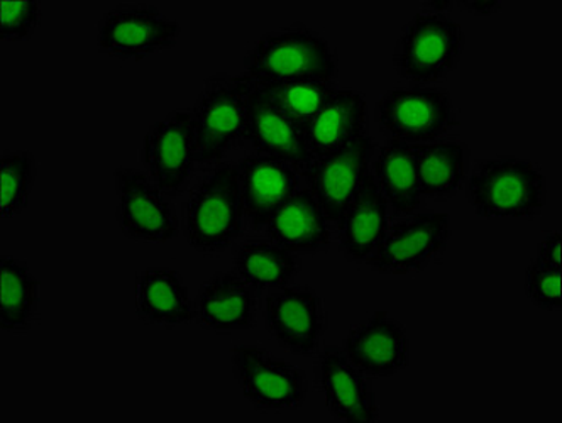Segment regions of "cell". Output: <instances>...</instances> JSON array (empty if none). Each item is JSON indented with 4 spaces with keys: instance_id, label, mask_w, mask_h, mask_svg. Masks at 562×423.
Returning <instances> with one entry per match:
<instances>
[{
    "instance_id": "6da1fadb",
    "label": "cell",
    "mask_w": 562,
    "mask_h": 423,
    "mask_svg": "<svg viewBox=\"0 0 562 423\" xmlns=\"http://www.w3.org/2000/svg\"><path fill=\"white\" fill-rule=\"evenodd\" d=\"M245 73L255 83H334L339 75V58L323 34L295 23L265 34L246 55Z\"/></svg>"
},
{
    "instance_id": "7a4b0ae2",
    "label": "cell",
    "mask_w": 562,
    "mask_h": 423,
    "mask_svg": "<svg viewBox=\"0 0 562 423\" xmlns=\"http://www.w3.org/2000/svg\"><path fill=\"white\" fill-rule=\"evenodd\" d=\"M467 197L485 219L532 220L544 210V175L524 158L480 160L467 179Z\"/></svg>"
},
{
    "instance_id": "3957f363",
    "label": "cell",
    "mask_w": 562,
    "mask_h": 423,
    "mask_svg": "<svg viewBox=\"0 0 562 423\" xmlns=\"http://www.w3.org/2000/svg\"><path fill=\"white\" fill-rule=\"evenodd\" d=\"M245 219L239 170L231 161L215 164L183 205V232L199 253L226 251L243 232Z\"/></svg>"
},
{
    "instance_id": "277c9868",
    "label": "cell",
    "mask_w": 562,
    "mask_h": 423,
    "mask_svg": "<svg viewBox=\"0 0 562 423\" xmlns=\"http://www.w3.org/2000/svg\"><path fill=\"white\" fill-rule=\"evenodd\" d=\"M255 82L248 75H214L200 92L192 114L195 121L196 164L207 167L245 142L249 99Z\"/></svg>"
},
{
    "instance_id": "5b68a950",
    "label": "cell",
    "mask_w": 562,
    "mask_h": 423,
    "mask_svg": "<svg viewBox=\"0 0 562 423\" xmlns=\"http://www.w3.org/2000/svg\"><path fill=\"white\" fill-rule=\"evenodd\" d=\"M467 36L461 24L446 14H417L402 30L393 67L414 85H430L446 79L461 61Z\"/></svg>"
},
{
    "instance_id": "8992f818",
    "label": "cell",
    "mask_w": 562,
    "mask_h": 423,
    "mask_svg": "<svg viewBox=\"0 0 562 423\" xmlns=\"http://www.w3.org/2000/svg\"><path fill=\"white\" fill-rule=\"evenodd\" d=\"M376 121L389 139L407 145L439 141L458 126L448 90L434 85L396 87L380 99Z\"/></svg>"
},
{
    "instance_id": "52a82bcc",
    "label": "cell",
    "mask_w": 562,
    "mask_h": 423,
    "mask_svg": "<svg viewBox=\"0 0 562 423\" xmlns=\"http://www.w3.org/2000/svg\"><path fill=\"white\" fill-rule=\"evenodd\" d=\"M231 364L243 397L256 409L280 412L304 405L307 376L289 361L259 345H236Z\"/></svg>"
},
{
    "instance_id": "ba28073f",
    "label": "cell",
    "mask_w": 562,
    "mask_h": 423,
    "mask_svg": "<svg viewBox=\"0 0 562 423\" xmlns=\"http://www.w3.org/2000/svg\"><path fill=\"white\" fill-rule=\"evenodd\" d=\"M182 27L151 4H119L97 24V48L119 60H143L177 45Z\"/></svg>"
},
{
    "instance_id": "9c48e42d",
    "label": "cell",
    "mask_w": 562,
    "mask_h": 423,
    "mask_svg": "<svg viewBox=\"0 0 562 423\" xmlns=\"http://www.w3.org/2000/svg\"><path fill=\"white\" fill-rule=\"evenodd\" d=\"M451 239V217L445 211H417L392 224L364 263L383 275L420 272L439 256Z\"/></svg>"
},
{
    "instance_id": "30bf717a",
    "label": "cell",
    "mask_w": 562,
    "mask_h": 423,
    "mask_svg": "<svg viewBox=\"0 0 562 423\" xmlns=\"http://www.w3.org/2000/svg\"><path fill=\"white\" fill-rule=\"evenodd\" d=\"M195 121L192 111H175L153 124L143 138L139 160L165 195L175 197L186 188L196 164Z\"/></svg>"
},
{
    "instance_id": "8fae6325",
    "label": "cell",
    "mask_w": 562,
    "mask_h": 423,
    "mask_svg": "<svg viewBox=\"0 0 562 423\" xmlns=\"http://www.w3.org/2000/svg\"><path fill=\"white\" fill-rule=\"evenodd\" d=\"M119 227L139 242H167L180 230L177 210L146 171L121 167L114 173Z\"/></svg>"
},
{
    "instance_id": "7c38bea8",
    "label": "cell",
    "mask_w": 562,
    "mask_h": 423,
    "mask_svg": "<svg viewBox=\"0 0 562 423\" xmlns=\"http://www.w3.org/2000/svg\"><path fill=\"white\" fill-rule=\"evenodd\" d=\"M265 327L283 350L295 356H315L327 331V313L311 286L286 285L268 294Z\"/></svg>"
},
{
    "instance_id": "4fadbf2b",
    "label": "cell",
    "mask_w": 562,
    "mask_h": 423,
    "mask_svg": "<svg viewBox=\"0 0 562 423\" xmlns=\"http://www.w3.org/2000/svg\"><path fill=\"white\" fill-rule=\"evenodd\" d=\"M374 149L370 134H364L348 148L312 160L300 171L329 222L337 224L363 186Z\"/></svg>"
},
{
    "instance_id": "5bb4252c",
    "label": "cell",
    "mask_w": 562,
    "mask_h": 423,
    "mask_svg": "<svg viewBox=\"0 0 562 423\" xmlns=\"http://www.w3.org/2000/svg\"><path fill=\"white\" fill-rule=\"evenodd\" d=\"M315 385L334 419L348 423H373L380 419L368 376L349 363L345 351L326 345L314 363Z\"/></svg>"
},
{
    "instance_id": "9a60e30c",
    "label": "cell",
    "mask_w": 562,
    "mask_h": 423,
    "mask_svg": "<svg viewBox=\"0 0 562 423\" xmlns=\"http://www.w3.org/2000/svg\"><path fill=\"white\" fill-rule=\"evenodd\" d=\"M340 350L368 378H389L411 363L407 329L386 312H376L358 323L346 335Z\"/></svg>"
},
{
    "instance_id": "2e32d148",
    "label": "cell",
    "mask_w": 562,
    "mask_h": 423,
    "mask_svg": "<svg viewBox=\"0 0 562 423\" xmlns=\"http://www.w3.org/2000/svg\"><path fill=\"white\" fill-rule=\"evenodd\" d=\"M246 219L265 229L274 211L299 190L300 171L289 161L252 152L237 164Z\"/></svg>"
},
{
    "instance_id": "e0dca14e",
    "label": "cell",
    "mask_w": 562,
    "mask_h": 423,
    "mask_svg": "<svg viewBox=\"0 0 562 423\" xmlns=\"http://www.w3.org/2000/svg\"><path fill=\"white\" fill-rule=\"evenodd\" d=\"M367 127L368 104L363 93L337 89L305 126L308 160H317L348 148L368 134Z\"/></svg>"
},
{
    "instance_id": "ac0fdd59",
    "label": "cell",
    "mask_w": 562,
    "mask_h": 423,
    "mask_svg": "<svg viewBox=\"0 0 562 423\" xmlns=\"http://www.w3.org/2000/svg\"><path fill=\"white\" fill-rule=\"evenodd\" d=\"M258 291L234 272H218L200 286L195 319L214 332L249 331L256 325Z\"/></svg>"
},
{
    "instance_id": "d6986e66",
    "label": "cell",
    "mask_w": 562,
    "mask_h": 423,
    "mask_svg": "<svg viewBox=\"0 0 562 423\" xmlns=\"http://www.w3.org/2000/svg\"><path fill=\"white\" fill-rule=\"evenodd\" d=\"M245 142L258 155L289 161L299 171L311 163L305 149V127L271 104L256 87L249 99Z\"/></svg>"
},
{
    "instance_id": "ffe728a7",
    "label": "cell",
    "mask_w": 562,
    "mask_h": 423,
    "mask_svg": "<svg viewBox=\"0 0 562 423\" xmlns=\"http://www.w3.org/2000/svg\"><path fill=\"white\" fill-rule=\"evenodd\" d=\"M390 207L370 170L355 201L337 220L340 251L351 263H364L385 238Z\"/></svg>"
},
{
    "instance_id": "44dd1931",
    "label": "cell",
    "mask_w": 562,
    "mask_h": 423,
    "mask_svg": "<svg viewBox=\"0 0 562 423\" xmlns=\"http://www.w3.org/2000/svg\"><path fill=\"white\" fill-rule=\"evenodd\" d=\"M329 220L311 190L299 188L265 226L268 239L295 254H317L330 248Z\"/></svg>"
},
{
    "instance_id": "7402d4cb",
    "label": "cell",
    "mask_w": 562,
    "mask_h": 423,
    "mask_svg": "<svg viewBox=\"0 0 562 423\" xmlns=\"http://www.w3.org/2000/svg\"><path fill=\"white\" fill-rule=\"evenodd\" d=\"M136 310L143 322L182 325L195 319L182 275L171 267H148L136 276Z\"/></svg>"
},
{
    "instance_id": "603a6c76",
    "label": "cell",
    "mask_w": 562,
    "mask_h": 423,
    "mask_svg": "<svg viewBox=\"0 0 562 423\" xmlns=\"http://www.w3.org/2000/svg\"><path fill=\"white\" fill-rule=\"evenodd\" d=\"M373 175L393 217L414 216L420 210L424 195L418 183L414 145L396 139L381 145L374 158Z\"/></svg>"
},
{
    "instance_id": "cb8c5ba5",
    "label": "cell",
    "mask_w": 562,
    "mask_h": 423,
    "mask_svg": "<svg viewBox=\"0 0 562 423\" xmlns=\"http://www.w3.org/2000/svg\"><path fill=\"white\" fill-rule=\"evenodd\" d=\"M233 272L256 291L277 290L299 275L300 258L271 239H246L233 248Z\"/></svg>"
},
{
    "instance_id": "d4e9b609",
    "label": "cell",
    "mask_w": 562,
    "mask_h": 423,
    "mask_svg": "<svg viewBox=\"0 0 562 423\" xmlns=\"http://www.w3.org/2000/svg\"><path fill=\"white\" fill-rule=\"evenodd\" d=\"M418 183L424 197L445 201L461 188L470 170V151L461 141L414 145Z\"/></svg>"
},
{
    "instance_id": "484cf974",
    "label": "cell",
    "mask_w": 562,
    "mask_h": 423,
    "mask_svg": "<svg viewBox=\"0 0 562 423\" xmlns=\"http://www.w3.org/2000/svg\"><path fill=\"white\" fill-rule=\"evenodd\" d=\"M40 282L26 261L0 258V327L11 334H26L36 322Z\"/></svg>"
},
{
    "instance_id": "4316f807",
    "label": "cell",
    "mask_w": 562,
    "mask_h": 423,
    "mask_svg": "<svg viewBox=\"0 0 562 423\" xmlns=\"http://www.w3.org/2000/svg\"><path fill=\"white\" fill-rule=\"evenodd\" d=\"M256 90L285 112L300 126H307L308 121L324 107L336 92L334 83L304 80V82L255 83Z\"/></svg>"
},
{
    "instance_id": "83f0119b",
    "label": "cell",
    "mask_w": 562,
    "mask_h": 423,
    "mask_svg": "<svg viewBox=\"0 0 562 423\" xmlns=\"http://www.w3.org/2000/svg\"><path fill=\"white\" fill-rule=\"evenodd\" d=\"M36 175L37 163L33 152H2V158H0V210H2V219H12L27 207Z\"/></svg>"
},
{
    "instance_id": "f1b7e54d",
    "label": "cell",
    "mask_w": 562,
    "mask_h": 423,
    "mask_svg": "<svg viewBox=\"0 0 562 423\" xmlns=\"http://www.w3.org/2000/svg\"><path fill=\"white\" fill-rule=\"evenodd\" d=\"M42 23V4L36 0H4L0 4V36L4 42H23Z\"/></svg>"
},
{
    "instance_id": "f546056e",
    "label": "cell",
    "mask_w": 562,
    "mask_h": 423,
    "mask_svg": "<svg viewBox=\"0 0 562 423\" xmlns=\"http://www.w3.org/2000/svg\"><path fill=\"white\" fill-rule=\"evenodd\" d=\"M526 294L539 309L558 312L562 307V270L533 261L526 272Z\"/></svg>"
},
{
    "instance_id": "4dcf8cb0",
    "label": "cell",
    "mask_w": 562,
    "mask_h": 423,
    "mask_svg": "<svg viewBox=\"0 0 562 423\" xmlns=\"http://www.w3.org/2000/svg\"><path fill=\"white\" fill-rule=\"evenodd\" d=\"M536 261L542 266L562 270V236L559 230L551 232L540 241Z\"/></svg>"
},
{
    "instance_id": "1f68e13d",
    "label": "cell",
    "mask_w": 562,
    "mask_h": 423,
    "mask_svg": "<svg viewBox=\"0 0 562 423\" xmlns=\"http://www.w3.org/2000/svg\"><path fill=\"white\" fill-rule=\"evenodd\" d=\"M458 5L464 9V11L473 12L474 15H490L493 12L498 11V2H470V0H459Z\"/></svg>"
},
{
    "instance_id": "d6a6232c",
    "label": "cell",
    "mask_w": 562,
    "mask_h": 423,
    "mask_svg": "<svg viewBox=\"0 0 562 423\" xmlns=\"http://www.w3.org/2000/svg\"><path fill=\"white\" fill-rule=\"evenodd\" d=\"M424 8L430 9V14H446V11L452 8V2L449 0H440V2H429L424 4Z\"/></svg>"
}]
</instances>
